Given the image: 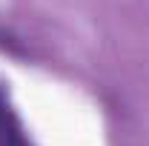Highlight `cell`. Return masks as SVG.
Returning <instances> with one entry per match:
<instances>
[{
    "label": "cell",
    "instance_id": "6da1fadb",
    "mask_svg": "<svg viewBox=\"0 0 149 146\" xmlns=\"http://www.w3.org/2000/svg\"><path fill=\"white\" fill-rule=\"evenodd\" d=\"M0 146H35L6 86H0Z\"/></svg>",
    "mask_w": 149,
    "mask_h": 146
}]
</instances>
